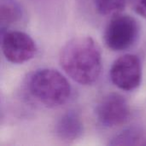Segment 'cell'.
<instances>
[{"mask_svg": "<svg viewBox=\"0 0 146 146\" xmlns=\"http://www.w3.org/2000/svg\"><path fill=\"white\" fill-rule=\"evenodd\" d=\"M59 61L65 73L80 85L95 83L102 72L101 50L91 37H76L62 49Z\"/></svg>", "mask_w": 146, "mask_h": 146, "instance_id": "6da1fadb", "label": "cell"}, {"mask_svg": "<svg viewBox=\"0 0 146 146\" xmlns=\"http://www.w3.org/2000/svg\"><path fill=\"white\" fill-rule=\"evenodd\" d=\"M30 94L40 104L50 107L64 104L70 98L71 86L57 70L42 68L34 72L28 80Z\"/></svg>", "mask_w": 146, "mask_h": 146, "instance_id": "7a4b0ae2", "label": "cell"}, {"mask_svg": "<svg viewBox=\"0 0 146 146\" xmlns=\"http://www.w3.org/2000/svg\"><path fill=\"white\" fill-rule=\"evenodd\" d=\"M139 31V25L135 18L120 13L113 15L106 26L104 34V42L112 50H125L135 44Z\"/></svg>", "mask_w": 146, "mask_h": 146, "instance_id": "3957f363", "label": "cell"}, {"mask_svg": "<svg viewBox=\"0 0 146 146\" xmlns=\"http://www.w3.org/2000/svg\"><path fill=\"white\" fill-rule=\"evenodd\" d=\"M110 79L115 86L123 91L138 88L142 79V64L139 56L126 54L116 59L110 68Z\"/></svg>", "mask_w": 146, "mask_h": 146, "instance_id": "277c9868", "label": "cell"}, {"mask_svg": "<svg viewBox=\"0 0 146 146\" xmlns=\"http://www.w3.org/2000/svg\"><path fill=\"white\" fill-rule=\"evenodd\" d=\"M2 50L9 62L21 64L33 58L37 52V45L27 33L11 31L3 34Z\"/></svg>", "mask_w": 146, "mask_h": 146, "instance_id": "5b68a950", "label": "cell"}, {"mask_svg": "<svg viewBox=\"0 0 146 146\" xmlns=\"http://www.w3.org/2000/svg\"><path fill=\"white\" fill-rule=\"evenodd\" d=\"M129 114L128 104L125 98L115 92L105 95L96 107L98 121L107 127L124 124L128 120Z\"/></svg>", "mask_w": 146, "mask_h": 146, "instance_id": "8992f818", "label": "cell"}, {"mask_svg": "<svg viewBox=\"0 0 146 146\" xmlns=\"http://www.w3.org/2000/svg\"><path fill=\"white\" fill-rule=\"evenodd\" d=\"M84 127L80 116L75 111H68L57 121L55 127L56 136L62 141L78 139L83 133Z\"/></svg>", "mask_w": 146, "mask_h": 146, "instance_id": "52a82bcc", "label": "cell"}, {"mask_svg": "<svg viewBox=\"0 0 146 146\" xmlns=\"http://www.w3.org/2000/svg\"><path fill=\"white\" fill-rule=\"evenodd\" d=\"M22 8L16 0H1L0 25L1 29L18 22L22 17Z\"/></svg>", "mask_w": 146, "mask_h": 146, "instance_id": "ba28073f", "label": "cell"}, {"mask_svg": "<svg viewBox=\"0 0 146 146\" xmlns=\"http://www.w3.org/2000/svg\"><path fill=\"white\" fill-rule=\"evenodd\" d=\"M110 145H146V136L139 129H127L116 135Z\"/></svg>", "mask_w": 146, "mask_h": 146, "instance_id": "9c48e42d", "label": "cell"}, {"mask_svg": "<svg viewBox=\"0 0 146 146\" xmlns=\"http://www.w3.org/2000/svg\"><path fill=\"white\" fill-rule=\"evenodd\" d=\"M97 10L104 15L120 14L126 6L127 0H93Z\"/></svg>", "mask_w": 146, "mask_h": 146, "instance_id": "30bf717a", "label": "cell"}, {"mask_svg": "<svg viewBox=\"0 0 146 146\" xmlns=\"http://www.w3.org/2000/svg\"><path fill=\"white\" fill-rule=\"evenodd\" d=\"M134 10L146 19V0H129Z\"/></svg>", "mask_w": 146, "mask_h": 146, "instance_id": "8fae6325", "label": "cell"}]
</instances>
